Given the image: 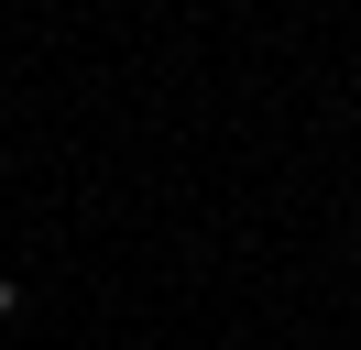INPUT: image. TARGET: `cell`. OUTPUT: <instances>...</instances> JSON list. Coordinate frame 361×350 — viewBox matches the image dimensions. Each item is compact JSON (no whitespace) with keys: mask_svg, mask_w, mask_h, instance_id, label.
<instances>
[{"mask_svg":"<svg viewBox=\"0 0 361 350\" xmlns=\"http://www.w3.org/2000/svg\"><path fill=\"white\" fill-rule=\"evenodd\" d=\"M0 318H11V284H0Z\"/></svg>","mask_w":361,"mask_h":350,"instance_id":"1","label":"cell"}]
</instances>
